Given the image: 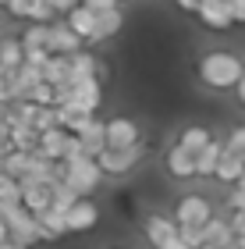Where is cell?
Segmentation results:
<instances>
[{
	"label": "cell",
	"instance_id": "obj_1",
	"mask_svg": "<svg viewBox=\"0 0 245 249\" xmlns=\"http://www.w3.org/2000/svg\"><path fill=\"white\" fill-rule=\"evenodd\" d=\"M242 75H245V68H242V61L235 53L213 50V53H206V57L199 61V78H203L206 86H213V89H235L242 82Z\"/></svg>",
	"mask_w": 245,
	"mask_h": 249
},
{
	"label": "cell",
	"instance_id": "obj_2",
	"mask_svg": "<svg viewBox=\"0 0 245 249\" xmlns=\"http://www.w3.org/2000/svg\"><path fill=\"white\" fill-rule=\"evenodd\" d=\"M4 221L11 228V239L21 242V246H36L43 242V231H39V217L32 213L25 203H4Z\"/></svg>",
	"mask_w": 245,
	"mask_h": 249
},
{
	"label": "cell",
	"instance_id": "obj_3",
	"mask_svg": "<svg viewBox=\"0 0 245 249\" xmlns=\"http://www.w3.org/2000/svg\"><path fill=\"white\" fill-rule=\"evenodd\" d=\"M99 178H103V167H99L96 157L79 153V157H71V160H68V182L75 185L79 196H89V192L99 185Z\"/></svg>",
	"mask_w": 245,
	"mask_h": 249
},
{
	"label": "cell",
	"instance_id": "obj_4",
	"mask_svg": "<svg viewBox=\"0 0 245 249\" xmlns=\"http://www.w3.org/2000/svg\"><path fill=\"white\" fill-rule=\"evenodd\" d=\"M142 153H146L142 142H135V146H107V150L99 153V167H103V175H125L139 164Z\"/></svg>",
	"mask_w": 245,
	"mask_h": 249
},
{
	"label": "cell",
	"instance_id": "obj_5",
	"mask_svg": "<svg viewBox=\"0 0 245 249\" xmlns=\"http://www.w3.org/2000/svg\"><path fill=\"white\" fill-rule=\"evenodd\" d=\"M174 221H178V224H196V228H206V224L213 221V210H210V203H206L203 196H185V199H178Z\"/></svg>",
	"mask_w": 245,
	"mask_h": 249
},
{
	"label": "cell",
	"instance_id": "obj_6",
	"mask_svg": "<svg viewBox=\"0 0 245 249\" xmlns=\"http://www.w3.org/2000/svg\"><path fill=\"white\" fill-rule=\"evenodd\" d=\"M21 203L32 213H43L53 207V185L50 182H36V178H21Z\"/></svg>",
	"mask_w": 245,
	"mask_h": 249
},
{
	"label": "cell",
	"instance_id": "obj_7",
	"mask_svg": "<svg viewBox=\"0 0 245 249\" xmlns=\"http://www.w3.org/2000/svg\"><path fill=\"white\" fill-rule=\"evenodd\" d=\"M71 100L64 107H75V110H85V114H96L99 110V100H103V93H99V78H89V82H71Z\"/></svg>",
	"mask_w": 245,
	"mask_h": 249
},
{
	"label": "cell",
	"instance_id": "obj_8",
	"mask_svg": "<svg viewBox=\"0 0 245 249\" xmlns=\"http://www.w3.org/2000/svg\"><path fill=\"white\" fill-rule=\"evenodd\" d=\"M196 15L203 18V25H210V29H228V25H235L231 0H203Z\"/></svg>",
	"mask_w": 245,
	"mask_h": 249
},
{
	"label": "cell",
	"instance_id": "obj_9",
	"mask_svg": "<svg viewBox=\"0 0 245 249\" xmlns=\"http://www.w3.org/2000/svg\"><path fill=\"white\" fill-rule=\"evenodd\" d=\"M36 217H39L43 242H57L61 235H68V210H57V207H50V210L36 213Z\"/></svg>",
	"mask_w": 245,
	"mask_h": 249
},
{
	"label": "cell",
	"instance_id": "obj_10",
	"mask_svg": "<svg viewBox=\"0 0 245 249\" xmlns=\"http://www.w3.org/2000/svg\"><path fill=\"white\" fill-rule=\"evenodd\" d=\"M96 21H99V15H96L93 7H85V4H79V7L68 11V25L79 32L85 43H96Z\"/></svg>",
	"mask_w": 245,
	"mask_h": 249
},
{
	"label": "cell",
	"instance_id": "obj_11",
	"mask_svg": "<svg viewBox=\"0 0 245 249\" xmlns=\"http://www.w3.org/2000/svg\"><path fill=\"white\" fill-rule=\"evenodd\" d=\"M79 139H82V150H85L89 157H96V160H99V153L107 150V124L93 114V121H89L85 128L79 132Z\"/></svg>",
	"mask_w": 245,
	"mask_h": 249
},
{
	"label": "cell",
	"instance_id": "obj_12",
	"mask_svg": "<svg viewBox=\"0 0 245 249\" xmlns=\"http://www.w3.org/2000/svg\"><path fill=\"white\" fill-rule=\"evenodd\" d=\"M139 142V124L131 118L107 121V146H135Z\"/></svg>",
	"mask_w": 245,
	"mask_h": 249
},
{
	"label": "cell",
	"instance_id": "obj_13",
	"mask_svg": "<svg viewBox=\"0 0 245 249\" xmlns=\"http://www.w3.org/2000/svg\"><path fill=\"white\" fill-rule=\"evenodd\" d=\"M167 171H171L174 178H192L199 175V164H196V153L192 150H185L181 142L174 146L171 153H167Z\"/></svg>",
	"mask_w": 245,
	"mask_h": 249
},
{
	"label": "cell",
	"instance_id": "obj_14",
	"mask_svg": "<svg viewBox=\"0 0 245 249\" xmlns=\"http://www.w3.org/2000/svg\"><path fill=\"white\" fill-rule=\"evenodd\" d=\"M96 221H99V210H96V203H89L85 196L68 210V231H89Z\"/></svg>",
	"mask_w": 245,
	"mask_h": 249
},
{
	"label": "cell",
	"instance_id": "obj_15",
	"mask_svg": "<svg viewBox=\"0 0 245 249\" xmlns=\"http://www.w3.org/2000/svg\"><path fill=\"white\" fill-rule=\"evenodd\" d=\"M178 231H181V224H178V221H167V217H149L146 221V239H149L153 249H160L171 239H178Z\"/></svg>",
	"mask_w": 245,
	"mask_h": 249
},
{
	"label": "cell",
	"instance_id": "obj_16",
	"mask_svg": "<svg viewBox=\"0 0 245 249\" xmlns=\"http://www.w3.org/2000/svg\"><path fill=\"white\" fill-rule=\"evenodd\" d=\"M79 47H82V36L68 25V21H61V25L50 29V50L53 53H79Z\"/></svg>",
	"mask_w": 245,
	"mask_h": 249
},
{
	"label": "cell",
	"instance_id": "obj_17",
	"mask_svg": "<svg viewBox=\"0 0 245 249\" xmlns=\"http://www.w3.org/2000/svg\"><path fill=\"white\" fill-rule=\"evenodd\" d=\"M217 178H220V182L238 185L245 178V157L235 153V150H224V157H220V164H217Z\"/></svg>",
	"mask_w": 245,
	"mask_h": 249
},
{
	"label": "cell",
	"instance_id": "obj_18",
	"mask_svg": "<svg viewBox=\"0 0 245 249\" xmlns=\"http://www.w3.org/2000/svg\"><path fill=\"white\" fill-rule=\"evenodd\" d=\"M43 75H47L50 86L71 82V53H53V57L43 64Z\"/></svg>",
	"mask_w": 245,
	"mask_h": 249
},
{
	"label": "cell",
	"instance_id": "obj_19",
	"mask_svg": "<svg viewBox=\"0 0 245 249\" xmlns=\"http://www.w3.org/2000/svg\"><path fill=\"white\" fill-rule=\"evenodd\" d=\"M228 150V142H217V139H210L203 150L196 153V164H199V175H217V164H220V157H224Z\"/></svg>",
	"mask_w": 245,
	"mask_h": 249
},
{
	"label": "cell",
	"instance_id": "obj_20",
	"mask_svg": "<svg viewBox=\"0 0 245 249\" xmlns=\"http://www.w3.org/2000/svg\"><path fill=\"white\" fill-rule=\"evenodd\" d=\"M89 78H99V64L93 53H71V82H89Z\"/></svg>",
	"mask_w": 245,
	"mask_h": 249
},
{
	"label": "cell",
	"instance_id": "obj_21",
	"mask_svg": "<svg viewBox=\"0 0 245 249\" xmlns=\"http://www.w3.org/2000/svg\"><path fill=\"white\" fill-rule=\"evenodd\" d=\"M50 21H32V25L25 29V32H21V43H25V50H43V47H47L50 50ZM53 53V50H50Z\"/></svg>",
	"mask_w": 245,
	"mask_h": 249
},
{
	"label": "cell",
	"instance_id": "obj_22",
	"mask_svg": "<svg viewBox=\"0 0 245 249\" xmlns=\"http://www.w3.org/2000/svg\"><path fill=\"white\" fill-rule=\"evenodd\" d=\"M0 64L4 68H21L25 64V43L15 39V36H4L0 39Z\"/></svg>",
	"mask_w": 245,
	"mask_h": 249
},
{
	"label": "cell",
	"instance_id": "obj_23",
	"mask_svg": "<svg viewBox=\"0 0 245 249\" xmlns=\"http://www.w3.org/2000/svg\"><path fill=\"white\" fill-rule=\"evenodd\" d=\"M121 25H125V15H121L117 7L99 11V21H96V43H99V39H110L114 32H121Z\"/></svg>",
	"mask_w": 245,
	"mask_h": 249
},
{
	"label": "cell",
	"instance_id": "obj_24",
	"mask_svg": "<svg viewBox=\"0 0 245 249\" xmlns=\"http://www.w3.org/2000/svg\"><path fill=\"white\" fill-rule=\"evenodd\" d=\"M29 167H32V153H29V150H11V153H7V160H4V171H7V175H15L18 182L29 175Z\"/></svg>",
	"mask_w": 245,
	"mask_h": 249
},
{
	"label": "cell",
	"instance_id": "obj_25",
	"mask_svg": "<svg viewBox=\"0 0 245 249\" xmlns=\"http://www.w3.org/2000/svg\"><path fill=\"white\" fill-rule=\"evenodd\" d=\"M18 100V68L0 64V104H15Z\"/></svg>",
	"mask_w": 245,
	"mask_h": 249
},
{
	"label": "cell",
	"instance_id": "obj_26",
	"mask_svg": "<svg viewBox=\"0 0 245 249\" xmlns=\"http://www.w3.org/2000/svg\"><path fill=\"white\" fill-rule=\"evenodd\" d=\"M57 114H61V124H64L68 132H75V135H79L85 124L93 121V114H85V110H75V107H57Z\"/></svg>",
	"mask_w": 245,
	"mask_h": 249
},
{
	"label": "cell",
	"instance_id": "obj_27",
	"mask_svg": "<svg viewBox=\"0 0 245 249\" xmlns=\"http://www.w3.org/2000/svg\"><path fill=\"white\" fill-rule=\"evenodd\" d=\"M0 203H21V182L7 171H0Z\"/></svg>",
	"mask_w": 245,
	"mask_h": 249
},
{
	"label": "cell",
	"instance_id": "obj_28",
	"mask_svg": "<svg viewBox=\"0 0 245 249\" xmlns=\"http://www.w3.org/2000/svg\"><path fill=\"white\" fill-rule=\"evenodd\" d=\"M178 142H181L185 150L199 153V150H203V146L210 142V132H206V128H199V124H196V128H185V132H181V139H178Z\"/></svg>",
	"mask_w": 245,
	"mask_h": 249
},
{
	"label": "cell",
	"instance_id": "obj_29",
	"mask_svg": "<svg viewBox=\"0 0 245 249\" xmlns=\"http://www.w3.org/2000/svg\"><path fill=\"white\" fill-rule=\"evenodd\" d=\"M181 239L192 246V249H203V246H206V228H196V224H181Z\"/></svg>",
	"mask_w": 245,
	"mask_h": 249
},
{
	"label": "cell",
	"instance_id": "obj_30",
	"mask_svg": "<svg viewBox=\"0 0 245 249\" xmlns=\"http://www.w3.org/2000/svg\"><path fill=\"white\" fill-rule=\"evenodd\" d=\"M32 7H36V0H11V4H7V11H11L15 18H29Z\"/></svg>",
	"mask_w": 245,
	"mask_h": 249
},
{
	"label": "cell",
	"instance_id": "obj_31",
	"mask_svg": "<svg viewBox=\"0 0 245 249\" xmlns=\"http://www.w3.org/2000/svg\"><path fill=\"white\" fill-rule=\"evenodd\" d=\"M228 150H235V153L245 157V128H235V132L228 135Z\"/></svg>",
	"mask_w": 245,
	"mask_h": 249
},
{
	"label": "cell",
	"instance_id": "obj_32",
	"mask_svg": "<svg viewBox=\"0 0 245 249\" xmlns=\"http://www.w3.org/2000/svg\"><path fill=\"white\" fill-rule=\"evenodd\" d=\"M50 57H53V53H50L47 47H43V50H25V61H29V64H36V68H43Z\"/></svg>",
	"mask_w": 245,
	"mask_h": 249
},
{
	"label": "cell",
	"instance_id": "obj_33",
	"mask_svg": "<svg viewBox=\"0 0 245 249\" xmlns=\"http://www.w3.org/2000/svg\"><path fill=\"white\" fill-rule=\"evenodd\" d=\"M231 207H235V210H245V178L235 185V192H231Z\"/></svg>",
	"mask_w": 245,
	"mask_h": 249
},
{
	"label": "cell",
	"instance_id": "obj_34",
	"mask_svg": "<svg viewBox=\"0 0 245 249\" xmlns=\"http://www.w3.org/2000/svg\"><path fill=\"white\" fill-rule=\"evenodd\" d=\"M82 4H85V7H93L96 15H99V11H110V7H117L121 0H82Z\"/></svg>",
	"mask_w": 245,
	"mask_h": 249
},
{
	"label": "cell",
	"instance_id": "obj_35",
	"mask_svg": "<svg viewBox=\"0 0 245 249\" xmlns=\"http://www.w3.org/2000/svg\"><path fill=\"white\" fill-rule=\"evenodd\" d=\"M231 224H235L238 239H245V210H235V217H231Z\"/></svg>",
	"mask_w": 245,
	"mask_h": 249
},
{
	"label": "cell",
	"instance_id": "obj_36",
	"mask_svg": "<svg viewBox=\"0 0 245 249\" xmlns=\"http://www.w3.org/2000/svg\"><path fill=\"white\" fill-rule=\"evenodd\" d=\"M231 15H235V21L245 25V0H231Z\"/></svg>",
	"mask_w": 245,
	"mask_h": 249
},
{
	"label": "cell",
	"instance_id": "obj_37",
	"mask_svg": "<svg viewBox=\"0 0 245 249\" xmlns=\"http://www.w3.org/2000/svg\"><path fill=\"white\" fill-rule=\"evenodd\" d=\"M50 4H53V11H64V15H68L71 7H79V4H82V0H50Z\"/></svg>",
	"mask_w": 245,
	"mask_h": 249
},
{
	"label": "cell",
	"instance_id": "obj_38",
	"mask_svg": "<svg viewBox=\"0 0 245 249\" xmlns=\"http://www.w3.org/2000/svg\"><path fill=\"white\" fill-rule=\"evenodd\" d=\"M160 249H192V246H188V242L181 239V231H178V239H171V242H167V246H160Z\"/></svg>",
	"mask_w": 245,
	"mask_h": 249
},
{
	"label": "cell",
	"instance_id": "obj_39",
	"mask_svg": "<svg viewBox=\"0 0 245 249\" xmlns=\"http://www.w3.org/2000/svg\"><path fill=\"white\" fill-rule=\"evenodd\" d=\"M7 239H11V228H7V221L0 217V242H7Z\"/></svg>",
	"mask_w": 245,
	"mask_h": 249
},
{
	"label": "cell",
	"instance_id": "obj_40",
	"mask_svg": "<svg viewBox=\"0 0 245 249\" xmlns=\"http://www.w3.org/2000/svg\"><path fill=\"white\" fill-rule=\"evenodd\" d=\"M0 249H29V246H21V242H15V239H7V242H0Z\"/></svg>",
	"mask_w": 245,
	"mask_h": 249
},
{
	"label": "cell",
	"instance_id": "obj_41",
	"mask_svg": "<svg viewBox=\"0 0 245 249\" xmlns=\"http://www.w3.org/2000/svg\"><path fill=\"white\" fill-rule=\"evenodd\" d=\"M235 93H238V100H242V104H245V75H242V82L235 86Z\"/></svg>",
	"mask_w": 245,
	"mask_h": 249
},
{
	"label": "cell",
	"instance_id": "obj_42",
	"mask_svg": "<svg viewBox=\"0 0 245 249\" xmlns=\"http://www.w3.org/2000/svg\"><path fill=\"white\" fill-rule=\"evenodd\" d=\"M0 121H7V104H0Z\"/></svg>",
	"mask_w": 245,
	"mask_h": 249
},
{
	"label": "cell",
	"instance_id": "obj_43",
	"mask_svg": "<svg viewBox=\"0 0 245 249\" xmlns=\"http://www.w3.org/2000/svg\"><path fill=\"white\" fill-rule=\"evenodd\" d=\"M203 249H224V246H213V242H206V246H203Z\"/></svg>",
	"mask_w": 245,
	"mask_h": 249
},
{
	"label": "cell",
	"instance_id": "obj_44",
	"mask_svg": "<svg viewBox=\"0 0 245 249\" xmlns=\"http://www.w3.org/2000/svg\"><path fill=\"white\" fill-rule=\"evenodd\" d=\"M4 160H7V153H0V171H4Z\"/></svg>",
	"mask_w": 245,
	"mask_h": 249
},
{
	"label": "cell",
	"instance_id": "obj_45",
	"mask_svg": "<svg viewBox=\"0 0 245 249\" xmlns=\"http://www.w3.org/2000/svg\"><path fill=\"white\" fill-rule=\"evenodd\" d=\"M238 249H245V239H238Z\"/></svg>",
	"mask_w": 245,
	"mask_h": 249
},
{
	"label": "cell",
	"instance_id": "obj_46",
	"mask_svg": "<svg viewBox=\"0 0 245 249\" xmlns=\"http://www.w3.org/2000/svg\"><path fill=\"white\" fill-rule=\"evenodd\" d=\"M0 217H4V203H0Z\"/></svg>",
	"mask_w": 245,
	"mask_h": 249
},
{
	"label": "cell",
	"instance_id": "obj_47",
	"mask_svg": "<svg viewBox=\"0 0 245 249\" xmlns=\"http://www.w3.org/2000/svg\"><path fill=\"white\" fill-rule=\"evenodd\" d=\"M0 4H4V7H7V4H11V0H0Z\"/></svg>",
	"mask_w": 245,
	"mask_h": 249
}]
</instances>
